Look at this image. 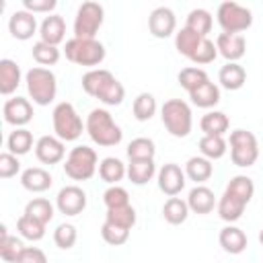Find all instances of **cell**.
<instances>
[{"instance_id": "e0dca14e", "label": "cell", "mask_w": 263, "mask_h": 263, "mask_svg": "<svg viewBox=\"0 0 263 263\" xmlns=\"http://www.w3.org/2000/svg\"><path fill=\"white\" fill-rule=\"evenodd\" d=\"M51 183H53L51 175L41 166H31L21 173V185L31 193H43L51 187Z\"/></svg>"}, {"instance_id": "5b68a950", "label": "cell", "mask_w": 263, "mask_h": 263, "mask_svg": "<svg viewBox=\"0 0 263 263\" xmlns=\"http://www.w3.org/2000/svg\"><path fill=\"white\" fill-rule=\"evenodd\" d=\"M66 58L72 64L78 66H99L105 60V45L97 39H78L72 37L70 41H66L64 47Z\"/></svg>"}, {"instance_id": "3957f363", "label": "cell", "mask_w": 263, "mask_h": 263, "mask_svg": "<svg viewBox=\"0 0 263 263\" xmlns=\"http://www.w3.org/2000/svg\"><path fill=\"white\" fill-rule=\"evenodd\" d=\"M160 119L166 127V132L175 138H185L189 136L191 127H193V115L191 109L185 101L181 99H168L162 109H160Z\"/></svg>"}, {"instance_id": "8fae6325", "label": "cell", "mask_w": 263, "mask_h": 263, "mask_svg": "<svg viewBox=\"0 0 263 263\" xmlns=\"http://www.w3.org/2000/svg\"><path fill=\"white\" fill-rule=\"evenodd\" d=\"M185 177L187 175L179 164L166 162L158 171V189L168 197H177L185 187Z\"/></svg>"}, {"instance_id": "f1b7e54d", "label": "cell", "mask_w": 263, "mask_h": 263, "mask_svg": "<svg viewBox=\"0 0 263 263\" xmlns=\"http://www.w3.org/2000/svg\"><path fill=\"white\" fill-rule=\"evenodd\" d=\"M23 242L16 238V236H10L6 226L2 224L0 226V257L6 261V263H16L21 253H23Z\"/></svg>"}, {"instance_id": "f907efd6", "label": "cell", "mask_w": 263, "mask_h": 263, "mask_svg": "<svg viewBox=\"0 0 263 263\" xmlns=\"http://www.w3.org/2000/svg\"><path fill=\"white\" fill-rule=\"evenodd\" d=\"M16 263H47V257L37 247H25Z\"/></svg>"}, {"instance_id": "ac0fdd59", "label": "cell", "mask_w": 263, "mask_h": 263, "mask_svg": "<svg viewBox=\"0 0 263 263\" xmlns=\"http://www.w3.org/2000/svg\"><path fill=\"white\" fill-rule=\"evenodd\" d=\"M64 33H66V23L60 14H49L43 18L41 27H39V37L43 43H49V45H55L64 41Z\"/></svg>"}, {"instance_id": "5bb4252c", "label": "cell", "mask_w": 263, "mask_h": 263, "mask_svg": "<svg viewBox=\"0 0 263 263\" xmlns=\"http://www.w3.org/2000/svg\"><path fill=\"white\" fill-rule=\"evenodd\" d=\"M2 113H4V121L8 125H14V127H23L33 119V107L23 97L8 99L2 107Z\"/></svg>"}, {"instance_id": "d6a6232c", "label": "cell", "mask_w": 263, "mask_h": 263, "mask_svg": "<svg viewBox=\"0 0 263 263\" xmlns=\"http://www.w3.org/2000/svg\"><path fill=\"white\" fill-rule=\"evenodd\" d=\"M226 193H230V195L238 197L240 201L249 203V201L253 199V193H255L253 179L247 177V175H236V177H232V179L228 181V185H226Z\"/></svg>"}, {"instance_id": "60d3db41", "label": "cell", "mask_w": 263, "mask_h": 263, "mask_svg": "<svg viewBox=\"0 0 263 263\" xmlns=\"http://www.w3.org/2000/svg\"><path fill=\"white\" fill-rule=\"evenodd\" d=\"M134 117L138 121H148L152 119V115L156 113V99L150 95V92H140L136 99H134Z\"/></svg>"}, {"instance_id": "7dc6e473", "label": "cell", "mask_w": 263, "mask_h": 263, "mask_svg": "<svg viewBox=\"0 0 263 263\" xmlns=\"http://www.w3.org/2000/svg\"><path fill=\"white\" fill-rule=\"evenodd\" d=\"M216 55H218L216 43L205 37V39H201V43L197 45V49L193 51V55H191L189 60H191L193 64H210V62L216 60Z\"/></svg>"}, {"instance_id": "1f68e13d", "label": "cell", "mask_w": 263, "mask_h": 263, "mask_svg": "<svg viewBox=\"0 0 263 263\" xmlns=\"http://www.w3.org/2000/svg\"><path fill=\"white\" fill-rule=\"evenodd\" d=\"M162 216L173 226L183 224L187 220V216H189V205L181 197H168L166 203H164V208H162Z\"/></svg>"}, {"instance_id": "603a6c76", "label": "cell", "mask_w": 263, "mask_h": 263, "mask_svg": "<svg viewBox=\"0 0 263 263\" xmlns=\"http://www.w3.org/2000/svg\"><path fill=\"white\" fill-rule=\"evenodd\" d=\"M218 82L226 88V90H238L242 88V84L247 82V72L238 62H228L226 66L220 68L218 74Z\"/></svg>"}, {"instance_id": "74e56055", "label": "cell", "mask_w": 263, "mask_h": 263, "mask_svg": "<svg viewBox=\"0 0 263 263\" xmlns=\"http://www.w3.org/2000/svg\"><path fill=\"white\" fill-rule=\"evenodd\" d=\"M105 222L115 224L119 228H127L132 230L136 224V210L132 205H121V208H111L105 214Z\"/></svg>"}, {"instance_id": "8992f818", "label": "cell", "mask_w": 263, "mask_h": 263, "mask_svg": "<svg viewBox=\"0 0 263 263\" xmlns=\"http://www.w3.org/2000/svg\"><path fill=\"white\" fill-rule=\"evenodd\" d=\"M64 173L74 181H88L97 173V152L88 146H76L70 150Z\"/></svg>"}, {"instance_id": "9c48e42d", "label": "cell", "mask_w": 263, "mask_h": 263, "mask_svg": "<svg viewBox=\"0 0 263 263\" xmlns=\"http://www.w3.org/2000/svg\"><path fill=\"white\" fill-rule=\"evenodd\" d=\"M105 18V10L99 2H82L76 18H74V37L78 39H95Z\"/></svg>"}, {"instance_id": "8d00e7d4", "label": "cell", "mask_w": 263, "mask_h": 263, "mask_svg": "<svg viewBox=\"0 0 263 263\" xmlns=\"http://www.w3.org/2000/svg\"><path fill=\"white\" fill-rule=\"evenodd\" d=\"M156 146L150 138H136L127 146V158L129 160H154Z\"/></svg>"}, {"instance_id": "7c38bea8", "label": "cell", "mask_w": 263, "mask_h": 263, "mask_svg": "<svg viewBox=\"0 0 263 263\" xmlns=\"http://www.w3.org/2000/svg\"><path fill=\"white\" fill-rule=\"evenodd\" d=\"M175 27H177V18H175V12L166 6H158L150 12L148 16V31L156 37V39H166L175 33Z\"/></svg>"}, {"instance_id": "9a60e30c", "label": "cell", "mask_w": 263, "mask_h": 263, "mask_svg": "<svg viewBox=\"0 0 263 263\" xmlns=\"http://www.w3.org/2000/svg\"><path fill=\"white\" fill-rule=\"evenodd\" d=\"M8 31L18 41L31 39L35 35V31H37V21H35L33 12H29V10H16V12H12L10 18H8Z\"/></svg>"}, {"instance_id": "7402d4cb", "label": "cell", "mask_w": 263, "mask_h": 263, "mask_svg": "<svg viewBox=\"0 0 263 263\" xmlns=\"http://www.w3.org/2000/svg\"><path fill=\"white\" fill-rule=\"evenodd\" d=\"M18 84H21V68H18V64L8 60V58L0 60V92L4 97L12 95Z\"/></svg>"}, {"instance_id": "e575fe53", "label": "cell", "mask_w": 263, "mask_h": 263, "mask_svg": "<svg viewBox=\"0 0 263 263\" xmlns=\"http://www.w3.org/2000/svg\"><path fill=\"white\" fill-rule=\"evenodd\" d=\"M201 39H205V37H199V35H197V33H193L191 29L183 27L181 31H177V33H175V47H177V51H179L181 55L191 58V55H193V51L197 49V45L201 43Z\"/></svg>"}, {"instance_id": "f5cc1de1", "label": "cell", "mask_w": 263, "mask_h": 263, "mask_svg": "<svg viewBox=\"0 0 263 263\" xmlns=\"http://www.w3.org/2000/svg\"><path fill=\"white\" fill-rule=\"evenodd\" d=\"M259 242H261V247H263V228L259 230Z\"/></svg>"}, {"instance_id": "681fc988", "label": "cell", "mask_w": 263, "mask_h": 263, "mask_svg": "<svg viewBox=\"0 0 263 263\" xmlns=\"http://www.w3.org/2000/svg\"><path fill=\"white\" fill-rule=\"evenodd\" d=\"M18 171H21L18 158H16L14 154H10V152H2V154H0V177H2V179H10V177H14Z\"/></svg>"}, {"instance_id": "83f0119b", "label": "cell", "mask_w": 263, "mask_h": 263, "mask_svg": "<svg viewBox=\"0 0 263 263\" xmlns=\"http://www.w3.org/2000/svg\"><path fill=\"white\" fill-rule=\"evenodd\" d=\"M245 208H247L245 201H240L238 197H234V195H230L226 191H224V195L218 201V214H220V218L224 222H236L242 216Z\"/></svg>"}, {"instance_id": "ab89813d", "label": "cell", "mask_w": 263, "mask_h": 263, "mask_svg": "<svg viewBox=\"0 0 263 263\" xmlns=\"http://www.w3.org/2000/svg\"><path fill=\"white\" fill-rule=\"evenodd\" d=\"M177 80H179V84H181L187 92H191V90H195L199 84H203V82L210 80V78H208L205 70H201V68H197V66H187V68H183V70L179 72Z\"/></svg>"}, {"instance_id": "816d5d0a", "label": "cell", "mask_w": 263, "mask_h": 263, "mask_svg": "<svg viewBox=\"0 0 263 263\" xmlns=\"http://www.w3.org/2000/svg\"><path fill=\"white\" fill-rule=\"evenodd\" d=\"M23 6L25 10L35 14V12H51L58 6V2L55 0H23Z\"/></svg>"}, {"instance_id": "4316f807", "label": "cell", "mask_w": 263, "mask_h": 263, "mask_svg": "<svg viewBox=\"0 0 263 263\" xmlns=\"http://www.w3.org/2000/svg\"><path fill=\"white\" fill-rule=\"evenodd\" d=\"M212 173H214V164L205 156H191L187 160V164H185V175L191 181H195L197 185L203 183V181H208L212 177Z\"/></svg>"}, {"instance_id": "d590c367", "label": "cell", "mask_w": 263, "mask_h": 263, "mask_svg": "<svg viewBox=\"0 0 263 263\" xmlns=\"http://www.w3.org/2000/svg\"><path fill=\"white\" fill-rule=\"evenodd\" d=\"M226 140L224 136H203L199 140V152L208 160H218L226 154Z\"/></svg>"}, {"instance_id": "b9f144b4", "label": "cell", "mask_w": 263, "mask_h": 263, "mask_svg": "<svg viewBox=\"0 0 263 263\" xmlns=\"http://www.w3.org/2000/svg\"><path fill=\"white\" fill-rule=\"evenodd\" d=\"M25 214L35 218V220H39L41 224H47L53 218V205L45 197H35L25 205Z\"/></svg>"}, {"instance_id": "2e32d148", "label": "cell", "mask_w": 263, "mask_h": 263, "mask_svg": "<svg viewBox=\"0 0 263 263\" xmlns=\"http://www.w3.org/2000/svg\"><path fill=\"white\" fill-rule=\"evenodd\" d=\"M216 49L220 55H224L228 62H238L247 51L245 35L236 33H220L216 39Z\"/></svg>"}, {"instance_id": "c3c4849f", "label": "cell", "mask_w": 263, "mask_h": 263, "mask_svg": "<svg viewBox=\"0 0 263 263\" xmlns=\"http://www.w3.org/2000/svg\"><path fill=\"white\" fill-rule=\"evenodd\" d=\"M103 201L107 205V210L111 208H121V205H129V193L119 187V185H111L105 193H103Z\"/></svg>"}, {"instance_id": "277c9868", "label": "cell", "mask_w": 263, "mask_h": 263, "mask_svg": "<svg viewBox=\"0 0 263 263\" xmlns=\"http://www.w3.org/2000/svg\"><path fill=\"white\" fill-rule=\"evenodd\" d=\"M51 121H53V132L62 142H74L82 136V129H86V125H82V119L76 113L74 105L68 101L58 103L53 107Z\"/></svg>"}, {"instance_id": "ffe728a7", "label": "cell", "mask_w": 263, "mask_h": 263, "mask_svg": "<svg viewBox=\"0 0 263 263\" xmlns=\"http://www.w3.org/2000/svg\"><path fill=\"white\" fill-rule=\"evenodd\" d=\"M111 80H115V76L109 72V70H105V68H92V70H88L84 76H82V90L86 92V95H90V97H99L101 95V90L111 82Z\"/></svg>"}, {"instance_id": "4dcf8cb0", "label": "cell", "mask_w": 263, "mask_h": 263, "mask_svg": "<svg viewBox=\"0 0 263 263\" xmlns=\"http://www.w3.org/2000/svg\"><path fill=\"white\" fill-rule=\"evenodd\" d=\"M156 173L154 160H129L127 164V177L134 185H146Z\"/></svg>"}, {"instance_id": "836d02e7", "label": "cell", "mask_w": 263, "mask_h": 263, "mask_svg": "<svg viewBox=\"0 0 263 263\" xmlns=\"http://www.w3.org/2000/svg\"><path fill=\"white\" fill-rule=\"evenodd\" d=\"M212 14L205 10V8H193L189 14H187V23L185 27L191 29L193 33H197L199 37H205L210 31H212Z\"/></svg>"}, {"instance_id": "52a82bcc", "label": "cell", "mask_w": 263, "mask_h": 263, "mask_svg": "<svg viewBox=\"0 0 263 263\" xmlns=\"http://www.w3.org/2000/svg\"><path fill=\"white\" fill-rule=\"evenodd\" d=\"M216 16L224 33L242 35V31H247L253 25V12L247 6H240L238 2H230V0L218 6Z\"/></svg>"}, {"instance_id": "4fadbf2b", "label": "cell", "mask_w": 263, "mask_h": 263, "mask_svg": "<svg viewBox=\"0 0 263 263\" xmlns=\"http://www.w3.org/2000/svg\"><path fill=\"white\" fill-rule=\"evenodd\" d=\"M35 156L43 164H58L66 156L64 142L58 136H41L35 144Z\"/></svg>"}, {"instance_id": "f35d334b", "label": "cell", "mask_w": 263, "mask_h": 263, "mask_svg": "<svg viewBox=\"0 0 263 263\" xmlns=\"http://www.w3.org/2000/svg\"><path fill=\"white\" fill-rule=\"evenodd\" d=\"M16 230L23 238L27 240H41L45 236V224H41L39 220L23 214L18 220H16Z\"/></svg>"}, {"instance_id": "f6af8a7d", "label": "cell", "mask_w": 263, "mask_h": 263, "mask_svg": "<svg viewBox=\"0 0 263 263\" xmlns=\"http://www.w3.org/2000/svg\"><path fill=\"white\" fill-rule=\"evenodd\" d=\"M101 103H105V105H121V101L125 99V88H123V84L115 78V80H111L103 90H101V95L97 97Z\"/></svg>"}, {"instance_id": "bcb514c9", "label": "cell", "mask_w": 263, "mask_h": 263, "mask_svg": "<svg viewBox=\"0 0 263 263\" xmlns=\"http://www.w3.org/2000/svg\"><path fill=\"white\" fill-rule=\"evenodd\" d=\"M76 238H78V232H76V228L72 226V224H60L55 230H53V242L60 247V249H64V251H68V249H72L74 245H76Z\"/></svg>"}, {"instance_id": "30bf717a", "label": "cell", "mask_w": 263, "mask_h": 263, "mask_svg": "<svg viewBox=\"0 0 263 263\" xmlns=\"http://www.w3.org/2000/svg\"><path fill=\"white\" fill-rule=\"evenodd\" d=\"M55 205L64 216H78L86 208V193L78 185H66L60 189Z\"/></svg>"}, {"instance_id": "484cf974", "label": "cell", "mask_w": 263, "mask_h": 263, "mask_svg": "<svg viewBox=\"0 0 263 263\" xmlns=\"http://www.w3.org/2000/svg\"><path fill=\"white\" fill-rule=\"evenodd\" d=\"M125 175H127L125 164L119 158H115V156H107L99 164V177L105 183H109V185H117Z\"/></svg>"}, {"instance_id": "6da1fadb", "label": "cell", "mask_w": 263, "mask_h": 263, "mask_svg": "<svg viewBox=\"0 0 263 263\" xmlns=\"http://www.w3.org/2000/svg\"><path fill=\"white\" fill-rule=\"evenodd\" d=\"M86 134L90 136V140L99 146H117L123 138L121 127L113 121L111 113L107 109H92L86 117Z\"/></svg>"}, {"instance_id": "d4e9b609", "label": "cell", "mask_w": 263, "mask_h": 263, "mask_svg": "<svg viewBox=\"0 0 263 263\" xmlns=\"http://www.w3.org/2000/svg\"><path fill=\"white\" fill-rule=\"evenodd\" d=\"M199 127L203 136H224L230 127V121H228V115L222 111H208L199 119Z\"/></svg>"}, {"instance_id": "d6986e66", "label": "cell", "mask_w": 263, "mask_h": 263, "mask_svg": "<svg viewBox=\"0 0 263 263\" xmlns=\"http://www.w3.org/2000/svg\"><path fill=\"white\" fill-rule=\"evenodd\" d=\"M187 205L191 212L195 214H210L216 205V195L210 187L205 185H197L189 191V197H187Z\"/></svg>"}, {"instance_id": "f546056e", "label": "cell", "mask_w": 263, "mask_h": 263, "mask_svg": "<svg viewBox=\"0 0 263 263\" xmlns=\"http://www.w3.org/2000/svg\"><path fill=\"white\" fill-rule=\"evenodd\" d=\"M6 148L10 154L14 156H23L33 148V134L25 127H16L14 132H10L8 140H6Z\"/></svg>"}, {"instance_id": "7bdbcfd3", "label": "cell", "mask_w": 263, "mask_h": 263, "mask_svg": "<svg viewBox=\"0 0 263 263\" xmlns=\"http://www.w3.org/2000/svg\"><path fill=\"white\" fill-rule=\"evenodd\" d=\"M31 53H33V60H35L39 66H53V64L60 62V49H58L55 45L43 43L41 39L33 45Z\"/></svg>"}, {"instance_id": "cb8c5ba5", "label": "cell", "mask_w": 263, "mask_h": 263, "mask_svg": "<svg viewBox=\"0 0 263 263\" xmlns=\"http://www.w3.org/2000/svg\"><path fill=\"white\" fill-rule=\"evenodd\" d=\"M189 99H191L193 105H197L201 109H210V107L218 105V101H220V88L212 80H205L203 84H199L195 90L189 92Z\"/></svg>"}, {"instance_id": "ee69618b", "label": "cell", "mask_w": 263, "mask_h": 263, "mask_svg": "<svg viewBox=\"0 0 263 263\" xmlns=\"http://www.w3.org/2000/svg\"><path fill=\"white\" fill-rule=\"evenodd\" d=\"M101 236H103V240H105L107 245H111V247H121V245L127 242L129 230H127V228H119V226L109 224V222H103V226H101Z\"/></svg>"}, {"instance_id": "ba28073f", "label": "cell", "mask_w": 263, "mask_h": 263, "mask_svg": "<svg viewBox=\"0 0 263 263\" xmlns=\"http://www.w3.org/2000/svg\"><path fill=\"white\" fill-rule=\"evenodd\" d=\"M230 158L236 166H253L259 158V144L255 134L247 129H234L230 134Z\"/></svg>"}, {"instance_id": "44dd1931", "label": "cell", "mask_w": 263, "mask_h": 263, "mask_svg": "<svg viewBox=\"0 0 263 263\" xmlns=\"http://www.w3.org/2000/svg\"><path fill=\"white\" fill-rule=\"evenodd\" d=\"M218 240H220V247L230 255H240L247 249V234L238 226H232V224L220 230Z\"/></svg>"}, {"instance_id": "7a4b0ae2", "label": "cell", "mask_w": 263, "mask_h": 263, "mask_svg": "<svg viewBox=\"0 0 263 263\" xmlns=\"http://www.w3.org/2000/svg\"><path fill=\"white\" fill-rule=\"evenodd\" d=\"M25 82H27V92L33 99V103L45 107L55 99L58 80H55V74L51 70H47L43 66H35L27 72Z\"/></svg>"}]
</instances>
